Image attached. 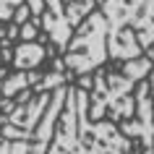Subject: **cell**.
<instances>
[{"instance_id": "obj_2", "label": "cell", "mask_w": 154, "mask_h": 154, "mask_svg": "<svg viewBox=\"0 0 154 154\" xmlns=\"http://www.w3.org/2000/svg\"><path fill=\"white\" fill-rule=\"evenodd\" d=\"M107 21V57L136 60L154 47V0H97Z\"/></svg>"}, {"instance_id": "obj_1", "label": "cell", "mask_w": 154, "mask_h": 154, "mask_svg": "<svg viewBox=\"0 0 154 154\" xmlns=\"http://www.w3.org/2000/svg\"><path fill=\"white\" fill-rule=\"evenodd\" d=\"M131 141L112 120L89 118V91L84 86H68L63 118L55 125V141L47 154H128Z\"/></svg>"}, {"instance_id": "obj_5", "label": "cell", "mask_w": 154, "mask_h": 154, "mask_svg": "<svg viewBox=\"0 0 154 154\" xmlns=\"http://www.w3.org/2000/svg\"><path fill=\"white\" fill-rule=\"evenodd\" d=\"M97 0H45V13L39 16V26L50 37L57 52H65L76 26L89 16Z\"/></svg>"}, {"instance_id": "obj_4", "label": "cell", "mask_w": 154, "mask_h": 154, "mask_svg": "<svg viewBox=\"0 0 154 154\" xmlns=\"http://www.w3.org/2000/svg\"><path fill=\"white\" fill-rule=\"evenodd\" d=\"M107 21L99 11H91L81 24L76 26L60 63L68 76H89L107 63Z\"/></svg>"}, {"instance_id": "obj_3", "label": "cell", "mask_w": 154, "mask_h": 154, "mask_svg": "<svg viewBox=\"0 0 154 154\" xmlns=\"http://www.w3.org/2000/svg\"><path fill=\"white\" fill-rule=\"evenodd\" d=\"M154 60L146 55L136 60H125L120 71H105L97 68L91 79L89 94V118L91 120H110L115 125L131 120L136 115V86L152 73Z\"/></svg>"}, {"instance_id": "obj_7", "label": "cell", "mask_w": 154, "mask_h": 154, "mask_svg": "<svg viewBox=\"0 0 154 154\" xmlns=\"http://www.w3.org/2000/svg\"><path fill=\"white\" fill-rule=\"evenodd\" d=\"M21 3H24V0H0V24L13 21V13H16V8Z\"/></svg>"}, {"instance_id": "obj_6", "label": "cell", "mask_w": 154, "mask_h": 154, "mask_svg": "<svg viewBox=\"0 0 154 154\" xmlns=\"http://www.w3.org/2000/svg\"><path fill=\"white\" fill-rule=\"evenodd\" d=\"M45 57H47V50L42 42H18L16 47H13V57H11V63L16 65L18 71H37L42 63H45Z\"/></svg>"}]
</instances>
